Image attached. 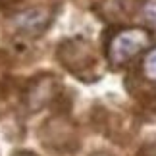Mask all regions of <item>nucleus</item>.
<instances>
[{
	"mask_svg": "<svg viewBox=\"0 0 156 156\" xmlns=\"http://www.w3.org/2000/svg\"><path fill=\"white\" fill-rule=\"evenodd\" d=\"M62 83L52 73L35 75L23 89V106L27 112H39L58 98Z\"/></svg>",
	"mask_w": 156,
	"mask_h": 156,
	"instance_id": "20e7f679",
	"label": "nucleus"
},
{
	"mask_svg": "<svg viewBox=\"0 0 156 156\" xmlns=\"http://www.w3.org/2000/svg\"><path fill=\"white\" fill-rule=\"evenodd\" d=\"M12 23L16 25L17 31L35 37V35H41L48 29V25L52 23V10L46 6H35V8L21 10L12 17Z\"/></svg>",
	"mask_w": 156,
	"mask_h": 156,
	"instance_id": "39448f33",
	"label": "nucleus"
},
{
	"mask_svg": "<svg viewBox=\"0 0 156 156\" xmlns=\"http://www.w3.org/2000/svg\"><path fill=\"white\" fill-rule=\"evenodd\" d=\"M39 137L43 147L54 156H75L79 148V137H77L75 125L64 116L46 119L39 131Z\"/></svg>",
	"mask_w": 156,
	"mask_h": 156,
	"instance_id": "f03ea898",
	"label": "nucleus"
},
{
	"mask_svg": "<svg viewBox=\"0 0 156 156\" xmlns=\"http://www.w3.org/2000/svg\"><path fill=\"white\" fill-rule=\"evenodd\" d=\"M152 33L147 27H123L114 31L106 41V60L112 68H123L141 52L148 50Z\"/></svg>",
	"mask_w": 156,
	"mask_h": 156,
	"instance_id": "f257e3e1",
	"label": "nucleus"
},
{
	"mask_svg": "<svg viewBox=\"0 0 156 156\" xmlns=\"http://www.w3.org/2000/svg\"><path fill=\"white\" fill-rule=\"evenodd\" d=\"M141 17L148 27L156 29V0H147L141 6Z\"/></svg>",
	"mask_w": 156,
	"mask_h": 156,
	"instance_id": "6e6552de",
	"label": "nucleus"
},
{
	"mask_svg": "<svg viewBox=\"0 0 156 156\" xmlns=\"http://www.w3.org/2000/svg\"><path fill=\"white\" fill-rule=\"evenodd\" d=\"M12 156H37V154L31 152V151H17V152H14Z\"/></svg>",
	"mask_w": 156,
	"mask_h": 156,
	"instance_id": "1a4fd4ad",
	"label": "nucleus"
},
{
	"mask_svg": "<svg viewBox=\"0 0 156 156\" xmlns=\"http://www.w3.org/2000/svg\"><path fill=\"white\" fill-rule=\"evenodd\" d=\"M8 2H16V0H0V4H8Z\"/></svg>",
	"mask_w": 156,
	"mask_h": 156,
	"instance_id": "9b49d317",
	"label": "nucleus"
},
{
	"mask_svg": "<svg viewBox=\"0 0 156 156\" xmlns=\"http://www.w3.org/2000/svg\"><path fill=\"white\" fill-rule=\"evenodd\" d=\"M141 73L147 81L156 83V46L148 48L141 60Z\"/></svg>",
	"mask_w": 156,
	"mask_h": 156,
	"instance_id": "0eeeda50",
	"label": "nucleus"
},
{
	"mask_svg": "<svg viewBox=\"0 0 156 156\" xmlns=\"http://www.w3.org/2000/svg\"><path fill=\"white\" fill-rule=\"evenodd\" d=\"M91 156H114V154H110V152H106V151H98V152H93Z\"/></svg>",
	"mask_w": 156,
	"mask_h": 156,
	"instance_id": "9d476101",
	"label": "nucleus"
},
{
	"mask_svg": "<svg viewBox=\"0 0 156 156\" xmlns=\"http://www.w3.org/2000/svg\"><path fill=\"white\" fill-rule=\"evenodd\" d=\"M139 10V0H102L100 14L110 23H123L135 16Z\"/></svg>",
	"mask_w": 156,
	"mask_h": 156,
	"instance_id": "423d86ee",
	"label": "nucleus"
},
{
	"mask_svg": "<svg viewBox=\"0 0 156 156\" xmlns=\"http://www.w3.org/2000/svg\"><path fill=\"white\" fill-rule=\"evenodd\" d=\"M58 60L68 71H71L83 81H94L98 77L97 56H94L91 44L81 39H71L60 44Z\"/></svg>",
	"mask_w": 156,
	"mask_h": 156,
	"instance_id": "7ed1b4c3",
	"label": "nucleus"
}]
</instances>
